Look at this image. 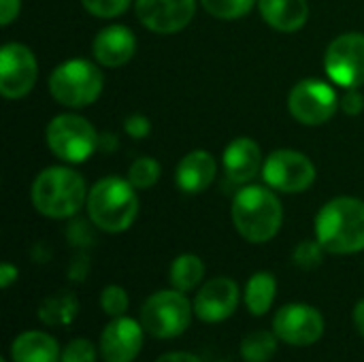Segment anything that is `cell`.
<instances>
[{
    "label": "cell",
    "mask_w": 364,
    "mask_h": 362,
    "mask_svg": "<svg viewBox=\"0 0 364 362\" xmlns=\"http://www.w3.org/2000/svg\"><path fill=\"white\" fill-rule=\"evenodd\" d=\"M316 239L328 254L364 250V201L339 196L326 203L316 218Z\"/></svg>",
    "instance_id": "1"
},
{
    "label": "cell",
    "mask_w": 364,
    "mask_h": 362,
    "mask_svg": "<svg viewBox=\"0 0 364 362\" xmlns=\"http://www.w3.org/2000/svg\"><path fill=\"white\" fill-rule=\"evenodd\" d=\"M282 220V203L264 186H245L232 198L235 228L250 243L271 241L279 233Z\"/></svg>",
    "instance_id": "2"
},
{
    "label": "cell",
    "mask_w": 364,
    "mask_h": 362,
    "mask_svg": "<svg viewBox=\"0 0 364 362\" xmlns=\"http://www.w3.org/2000/svg\"><path fill=\"white\" fill-rule=\"evenodd\" d=\"M87 201L85 179L66 166H49L32 183V205L47 218H70Z\"/></svg>",
    "instance_id": "3"
},
{
    "label": "cell",
    "mask_w": 364,
    "mask_h": 362,
    "mask_svg": "<svg viewBox=\"0 0 364 362\" xmlns=\"http://www.w3.org/2000/svg\"><path fill=\"white\" fill-rule=\"evenodd\" d=\"M136 188L119 177H105L87 192V213L94 226L105 233H124L139 213Z\"/></svg>",
    "instance_id": "4"
},
{
    "label": "cell",
    "mask_w": 364,
    "mask_h": 362,
    "mask_svg": "<svg viewBox=\"0 0 364 362\" xmlns=\"http://www.w3.org/2000/svg\"><path fill=\"white\" fill-rule=\"evenodd\" d=\"M102 73L83 58L66 60L49 77V94L64 107L81 109L98 100L102 92Z\"/></svg>",
    "instance_id": "5"
},
{
    "label": "cell",
    "mask_w": 364,
    "mask_h": 362,
    "mask_svg": "<svg viewBox=\"0 0 364 362\" xmlns=\"http://www.w3.org/2000/svg\"><path fill=\"white\" fill-rule=\"evenodd\" d=\"M45 139L49 149L60 160L70 164L85 162L100 145V137L96 134L94 126L85 117L73 113L53 117L47 126Z\"/></svg>",
    "instance_id": "6"
},
{
    "label": "cell",
    "mask_w": 364,
    "mask_h": 362,
    "mask_svg": "<svg viewBox=\"0 0 364 362\" xmlns=\"http://www.w3.org/2000/svg\"><path fill=\"white\" fill-rule=\"evenodd\" d=\"M192 320V305L179 290H160L151 294L141 309V324L145 333L156 339L179 337Z\"/></svg>",
    "instance_id": "7"
},
{
    "label": "cell",
    "mask_w": 364,
    "mask_h": 362,
    "mask_svg": "<svg viewBox=\"0 0 364 362\" xmlns=\"http://www.w3.org/2000/svg\"><path fill=\"white\" fill-rule=\"evenodd\" d=\"M326 75L333 83L352 90L364 83V34L348 32L337 36L324 55Z\"/></svg>",
    "instance_id": "8"
},
{
    "label": "cell",
    "mask_w": 364,
    "mask_h": 362,
    "mask_svg": "<svg viewBox=\"0 0 364 362\" xmlns=\"http://www.w3.org/2000/svg\"><path fill=\"white\" fill-rule=\"evenodd\" d=\"M337 107H339L337 92L320 79L299 81L288 96V109L292 117L305 126L326 124L335 115Z\"/></svg>",
    "instance_id": "9"
},
{
    "label": "cell",
    "mask_w": 364,
    "mask_h": 362,
    "mask_svg": "<svg viewBox=\"0 0 364 362\" xmlns=\"http://www.w3.org/2000/svg\"><path fill=\"white\" fill-rule=\"evenodd\" d=\"M262 177L273 190L286 194H299L311 188L316 179V166L301 151L277 149L267 158L262 166Z\"/></svg>",
    "instance_id": "10"
},
{
    "label": "cell",
    "mask_w": 364,
    "mask_h": 362,
    "mask_svg": "<svg viewBox=\"0 0 364 362\" xmlns=\"http://www.w3.org/2000/svg\"><path fill=\"white\" fill-rule=\"evenodd\" d=\"M273 333L288 346H311L324 335V318L322 314L303 303L284 305L273 318Z\"/></svg>",
    "instance_id": "11"
},
{
    "label": "cell",
    "mask_w": 364,
    "mask_h": 362,
    "mask_svg": "<svg viewBox=\"0 0 364 362\" xmlns=\"http://www.w3.org/2000/svg\"><path fill=\"white\" fill-rule=\"evenodd\" d=\"M36 75V58L26 45L6 43L0 49V92L4 98L26 96L34 87Z\"/></svg>",
    "instance_id": "12"
},
{
    "label": "cell",
    "mask_w": 364,
    "mask_h": 362,
    "mask_svg": "<svg viewBox=\"0 0 364 362\" xmlns=\"http://www.w3.org/2000/svg\"><path fill=\"white\" fill-rule=\"evenodd\" d=\"M136 17L156 34L183 30L196 11V0H134Z\"/></svg>",
    "instance_id": "13"
},
{
    "label": "cell",
    "mask_w": 364,
    "mask_h": 362,
    "mask_svg": "<svg viewBox=\"0 0 364 362\" xmlns=\"http://www.w3.org/2000/svg\"><path fill=\"white\" fill-rule=\"evenodd\" d=\"M143 324L132 318H113L100 335V356L105 362H132L143 348Z\"/></svg>",
    "instance_id": "14"
},
{
    "label": "cell",
    "mask_w": 364,
    "mask_h": 362,
    "mask_svg": "<svg viewBox=\"0 0 364 362\" xmlns=\"http://www.w3.org/2000/svg\"><path fill=\"white\" fill-rule=\"evenodd\" d=\"M239 305V286L230 277L209 280L194 299V314L200 322L218 324L228 320Z\"/></svg>",
    "instance_id": "15"
},
{
    "label": "cell",
    "mask_w": 364,
    "mask_h": 362,
    "mask_svg": "<svg viewBox=\"0 0 364 362\" xmlns=\"http://www.w3.org/2000/svg\"><path fill=\"white\" fill-rule=\"evenodd\" d=\"M136 51V38L130 28L113 23L102 28L94 38V58L109 68L124 66Z\"/></svg>",
    "instance_id": "16"
},
{
    "label": "cell",
    "mask_w": 364,
    "mask_h": 362,
    "mask_svg": "<svg viewBox=\"0 0 364 362\" xmlns=\"http://www.w3.org/2000/svg\"><path fill=\"white\" fill-rule=\"evenodd\" d=\"M215 173H218L215 158L209 151L196 149L183 156V160L177 166L175 181L183 194H200L213 183Z\"/></svg>",
    "instance_id": "17"
},
{
    "label": "cell",
    "mask_w": 364,
    "mask_h": 362,
    "mask_svg": "<svg viewBox=\"0 0 364 362\" xmlns=\"http://www.w3.org/2000/svg\"><path fill=\"white\" fill-rule=\"evenodd\" d=\"M222 162H224V171L230 181L247 183L260 171V162H262L260 147L256 145V141H252L247 137H239L232 143H228V147L224 149Z\"/></svg>",
    "instance_id": "18"
},
{
    "label": "cell",
    "mask_w": 364,
    "mask_h": 362,
    "mask_svg": "<svg viewBox=\"0 0 364 362\" xmlns=\"http://www.w3.org/2000/svg\"><path fill=\"white\" fill-rule=\"evenodd\" d=\"M258 9L262 19L279 32L301 30L309 17L307 0H258Z\"/></svg>",
    "instance_id": "19"
},
{
    "label": "cell",
    "mask_w": 364,
    "mask_h": 362,
    "mask_svg": "<svg viewBox=\"0 0 364 362\" xmlns=\"http://www.w3.org/2000/svg\"><path fill=\"white\" fill-rule=\"evenodd\" d=\"M58 341L43 331H26L11 344L13 362H60Z\"/></svg>",
    "instance_id": "20"
},
{
    "label": "cell",
    "mask_w": 364,
    "mask_h": 362,
    "mask_svg": "<svg viewBox=\"0 0 364 362\" xmlns=\"http://www.w3.org/2000/svg\"><path fill=\"white\" fill-rule=\"evenodd\" d=\"M79 314V303L73 292H55L38 305V320L47 326H68Z\"/></svg>",
    "instance_id": "21"
},
{
    "label": "cell",
    "mask_w": 364,
    "mask_h": 362,
    "mask_svg": "<svg viewBox=\"0 0 364 362\" xmlns=\"http://www.w3.org/2000/svg\"><path fill=\"white\" fill-rule=\"evenodd\" d=\"M277 294V282L271 273L260 271L250 277L245 286V305L252 316H264L269 314L273 301Z\"/></svg>",
    "instance_id": "22"
},
{
    "label": "cell",
    "mask_w": 364,
    "mask_h": 362,
    "mask_svg": "<svg viewBox=\"0 0 364 362\" xmlns=\"http://www.w3.org/2000/svg\"><path fill=\"white\" fill-rule=\"evenodd\" d=\"M205 277V265L196 254H181L173 260L168 280L175 290L179 292H190L194 290Z\"/></svg>",
    "instance_id": "23"
},
{
    "label": "cell",
    "mask_w": 364,
    "mask_h": 362,
    "mask_svg": "<svg viewBox=\"0 0 364 362\" xmlns=\"http://www.w3.org/2000/svg\"><path fill=\"white\" fill-rule=\"evenodd\" d=\"M277 352V335L267 331H256L243 337L241 356L245 362H269Z\"/></svg>",
    "instance_id": "24"
},
{
    "label": "cell",
    "mask_w": 364,
    "mask_h": 362,
    "mask_svg": "<svg viewBox=\"0 0 364 362\" xmlns=\"http://www.w3.org/2000/svg\"><path fill=\"white\" fill-rule=\"evenodd\" d=\"M160 162L154 158H136L128 169V181L136 190H147L160 179Z\"/></svg>",
    "instance_id": "25"
},
{
    "label": "cell",
    "mask_w": 364,
    "mask_h": 362,
    "mask_svg": "<svg viewBox=\"0 0 364 362\" xmlns=\"http://www.w3.org/2000/svg\"><path fill=\"white\" fill-rule=\"evenodd\" d=\"M256 0H200L205 11L218 19H237L252 11Z\"/></svg>",
    "instance_id": "26"
},
{
    "label": "cell",
    "mask_w": 364,
    "mask_h": 362,
    "mask_svg": "<svg viewBox=\"0 0 364 362\" xmlns=\"http://www.w3.org/2000/svg\"><path fill=\"white\" fill-rule=\"evenodd\" d=\"M324 247L320 245V241H301L292 254V260L299 269L303 271H314L322 265V258H324Z\"/></svg>",
    "instance_id": "27"
},
{
    "label": "cell",
    "mask_w": 364,
    "mask_h": 362,
    "mask_svg": "<svg viewBox=\"0 0 364 362\" xmlns=\"http://www.w3.org/2000/svg\"><path fill=\"white\" fill-rule=\"evenodd\" d=\"M100 307L109 318H119L128 312V294L122 286H107L100 292Z\"/></svg>",
    "instance_id": "28"
},
{
    "label": "cell",
    "mask_w": 364,
    "mask_h": 362,
    "mask_svg": "<svg viewBox=\"0 0 364 362\" xmlns=\"http://www.w3.org/2000/svg\"><path fill=\"white\" fill-rule=\"evenodd\" d=\"M96 348L87 339H73L64 350L60 362H96Z\"/></svg>",
    "instance_id": "29"
},
{
    "label": "cell",
    "mask_w": 364,
    "mask_h": 362,
    "mask_svg": "<svg viewBox=\"0 0 364 362\" xmlns=\"http://www.w3.org/2000/svg\"><path fill=\"white\" fill-rule=\"evenodd\" d=\"M132 0H81V4L96 17H117L119 13H124L128 9Z\"/></svg>",
    "instance_id": "30"
},
{
    "label": "cell",
    "mask_w": 364,
    "mask_h": 362,
    "mask_svg": "<svg viewBox=\"0 0 364 362\" xmlns=\"http://www.w3.org/2000/svg\"><path fill=\"white\" fill-rule=\"evenodd\" d=\"M124 130H126V134H128V137H132V139H145V137L151 132V124H149V119H147L145 115H141V113H132V115H128V117H126V122H124Z\"/></svg>",
    "instance_id": "31"
},
{
    "label": "cell",
    "mask_w": 364,
    "mask_h": 362,
    "mask_svg": "<svg viewBox=\"0 0 364 362\" xmlns=\"http://www.w3.org/2000/svg\"><path fill=\"white\" fill-rule=\"evenodd\" d=\"M66 237L70 243H75L79 247L92 245V241H94V235H92L90 226H85V222H73V226L66 230Z\"/></svg>",
    "instance_id": "32"
},
{
    "label": "cell",
    "mask_w": 364,
    "mask_h": 362,
    "mask_svg": "<svg viewBox=\"0 0 364 362\" xmlns=\"http://www.w3.org/2000/svg\"><path fill=\"white\" fill-rule=\"evenodd\" d=\"M339 107H341L348 115H358L364 109V96L356 90V87H352V90H348V92L341 96Z\"/></svg>",
    "instance_id": "33"
},
{
    "label": "cell",
    "mask_w": 364,
    "mask_h": 362,
    "mask_svg": "<svg viewBox=\"0 0 364 362\" xmlns=\"http://www.w3.org/2000/svg\"><path fill=\"white\" fill-rule=\"evenodd\" d=\"M90 273V258L87 256H77L70 267H68V277L73 282H83Z\"/></svg>",
    "instance_id": "34"
},
{
    "label": "cell",
    "mask_w": 364,
    "mask_h": 362,
    "mask_svg": "<svg viewBox=\"0 0 364 362\" xmlns=\"http://www.w3.org/2000/svg\"><path fill=\"white\" fill-rule=\"evenodd\" d=\"M19 0H0V23L9 26L17 15H19Z\"/></svg>",
    "instance_id": "35"
},
{
    "label": "cell",
    "mask_w": 364,
    "mask_h": 362,
    "mask_svg": "<svg viewBox=\"0 0 364 362\" xmlns=\"http://www.w3.org/2000/svg\"><path fill=\"white\" fill-rule=\"evenodd\" d=\"M17 275H19L17 267H13L11 262H4V265L0 267V286L6 290V288L17 280Z\"/></svg>",
    "instance_id": "36"
},
{
    "label": "cell",
    "mask_w": 364,
    "mask_h": 362,
    "mask_svg": "<svg viewBox=\"0 0 364 362\" xmlns=\"http://www.w3.org/2000/svg\"><path fill=\"white\" fill-rule=\"evenodd\" d=\"M156 362H200V358L188 352H171V354L160 356Z\"/></svg>",
    "instance_id": "37"
},
{
    "label": "cell",
    "mask_w": 364,
    "mask_h": 362,
    "mask_svg": "<svg viewBox=\"0 0 364 362\" xmlns=\"http://www.w3.org/2000/svg\"><path fill=\"white\" fill-rule=\"evenodd\" d=\"M352 318H354V326L358 329V333L364 337V299L363 301H358L356 303V307H354V314H352Z\"/></svg>",
    "instance_id": "38"
},
{
    "label": "cell",
    "mask_w": 364,
    "mask_h": 362,
    "mask_svg": "<svg viewBox=\"0 0 364 362\" xmlns=\"http://www.w3.org/2000/svg\"><path fill=\"white\" fill-rule=\"evenodd\" d=\"M0 362H9V361H6V358H2V361H0Z\"/></svg>",
    "instance_id": "39"
},
{
    "label": "cell",
    "mask_w": 364,
    "mask_h": 362,
    "mask_svg": "<svg viewBox=\"0 0 364 362\" xmlns=\"http://www.w3.org/2000/svg\"><path fill=\"white\" fill-rule=\"evenodd\" d=\"M222 362H226V361H222Z\"/></svg>",
    "instance_id": "40"
}]
</instances>
